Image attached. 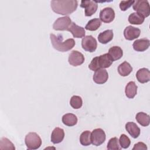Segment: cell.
<instances>
[{"mask_svg": "<svg viewBox=\"0 0 150 150\" xmlns=\"http://www.w3.org/2000/svg\"><path fill=\"white\" fill-rule=\"evenodd\" d=\"M78 5L76 0H53L50 2V6L53 12L62 15H68L74 12Z\"/></svg>", "mask_w": 150, "mask_h": 150, "instance_id": "obj_1", "label": "cell"}, {"mask_svg": "<svg viewBox=\"0 0 150 150\" xmlns=\"http://www.w3.org/2000/svg\"><path fill=\"white\" fill-rule=\"evenodd\" d=\"M50 39L53 47L58 51L65 52L71 49L75 45V41L73 39H68L63 42L62 36L59 35L57 36L51 33Z\"/></svg>", "mask_w": 150, "mask_h": 150, "instance_id": "obj_2", "label": "cell"}, {"mask_svg": "<svg viewBox=\"0 0 150 150\" xmlns=\"http://www.w3.org/2000/svg\"><path fill=\"white\" fill-rule=\"evenodd\" d=\"M112 62L113 60L108 53H105L94 57L88 65V68L92 71H96L100 69L109 67Z\"/></svg>", "mask_w": 150, "mask_h": 150, "instance_id": "obj_3", "label": "cell"}, {"mask_svg": "<svg viewBox=\"0 0 150 150\" xmlns=\"http://www.w3.org/2000/svg\"><path fill=\"white\" fill-rule=\"evenodd\" d=\"M25 142L28 149H37L42 145V139L38 134L31 132L25 136Z\"/></svg>", "mask_w": 150, "mask_h": 150, "instance_id": "obj_4", "label": "cell"}, {"mask_svg": "<svg viewBox=\"0 0 150 150\" xmlns=\"http://www.w3.org/2000/svg\"><path fill=\"white\" fill-rule=\"evenodd\" d=\"M132 8L137 13L142 15L144 18L149 16L150 15L149 4L146 0L135 1L132 5Z\"/></svg>", "mask_w": 150, "mask_h": 150, "instance_id": "obj_5", "label": "cell"}, {"mask_svg": "<svg viewBox=\"0 0 150 150\" xmlns=\"http://www.w3.org/2000/svg\"><path fill=\"white\" fill-rule=\"evenodd\" d=\"M105 138V132L101 128L94 129L91 133V144L95 146H99L103 144Z\"/></svg>", "mask_w": 150, "mask_h": 150, "instance_id": "obj_6", "label": "cell"}, {"mask_svg": "<svg viewBox=\"0 0 150 150\" xmlns=\"http://www.w3.org/2000/svg\"><path fill=\"white\" fill-rule=\"evenodd\" d=\"M81 46L87 52H94L97 47L96 39L91 35L86 36L82 39Z\"/></svg>", "mask_w": 150, "mask_h": 150, "instance_id": "obj_7", "label": "cell"}, {"mask_svg": "<svg viewBox=\"0 0 150 150\" xmlns=\"http://www.w3.org/2000/svg\"><path fill=\"white\" fill-rule=\"evenodd\" d=\"M69 16H66L57 19L53 25V28L55 30H67L71 23Z\"/></svg>", "mask_w": 150, "mask_h": 150, "instance_id": "obj_8", "label": "cell"}, {"mask_svg": "<svg viewBox=\"0 0 150 150\" xmlns=\"http://www.w3.org/2000/svg\"><path fill=\"white\" fill-rule=\"evenodd\" d=\"M68 61L70 65L73 66H78L84 63V56L80 52L77 50H73L69 54Z\"/></svg>", "mask_w": 150, "mask_h": 150, "instance_id": "obj_9", "label": "cell"}, {"mask_svg": "<svg viewBox=\"0 0 150 150\" xmlns=\"http://www.w3.org/2000/svg\"><path fill=\"white\" fill-rule=\"evenodd\" d=\"M80 6L84 8V13L86 16H91L96 12L98 5L94 1H81Z\"/></svg>", "mask_w": 150, "mask_h": 150, "instance_id": "obj_10", "label": "cell"}, {"mask_svg": "<svg viewBox=\"0 0 150 150\" xmlns=\"http://www.w3.org/2000/svg\"><path fill=\"white\" fill-rule=\"evenodd\" d=\"M115 18V12L110 7L103 9L100 12V19L104 23H110Z\"/></svg>", "mask_w": 150, "mask_h": 150, "instance_id": "obj_11", "label": "cell"}, {"mask_svg": "<svg viewBox=\"0 0 150 150\" xmlns=\"http://www.w3.org/2000/svg\"><path fill=\"white\" fill-rule=\"evenodd\" d=\"M141 33V30L131 25L127 26L124 30V36L127 40H132L138 38Z\"/></svg>", "mask_w": 150, "mask_h": 150, "instance_id": "obj_12", "label": "cell"}, {"mask_svg": "<svg viewBox=\"0 0 150 150\" xmlns=\"http://www.w3.org/2000/svg\"><path fill=\"white\" fill-rule=\"evenodd\" d=\"M108 78V74L106 70L104 69H100L96 71L94 73L93 79V81L98 84H102L105 83Z\"/></svg>", "mask_w": 150, "mask_h": 150, "instance_id": "obj_13", "label": "cell"}, {"mask_svg": "<svg viewBox=\"0 0 150 150\" xmlns=\"http://www.w3.org/2000/svg\"><path fill=\"white\" fill-rule=\"evenodd\" d=\"M68 31L70 32L75 38H81L84 37L86 32L84 28L78 26L74 22H71V25L69 27Z\"/></svg>", "mask_w": 150, "mask_h": 150, "instance_id": "obj_14", "label": "cell"}, {"mask_svg": "<svg viewBox=\"0 0 150 150\" xmlns=\"http://www.w3.org/2000/svg\"><path fill=\"white\" fill-rule=\"evenodd\" d=\"M134 49L137 52H144L148 49L149 46V40L147 38L137 39L132 44Z\"/></svg>", "mask_w": 150, "mask_h": 150, "instance_id": "obj_15", "label": "cell"}, {"mask_svg": "<svg viewBox=\"0 0 150 150\" xmlns=\"http://www.w3.org/2000/svg\"><path fill=\"white\" fill-rule=\"evenodd\" d=\"M64 137V132L62 128H55L51 134V141L54 144H59L61 142Z\"/></svg>", "mask_w": 150, "mask_h": 150, "instance_id": "obj_16", "label": "cell"}, {"mask_svg": "<svg viewBox=\"0 0 150 150\" xmlns=\"http://www.w3.org/2000/svg\"><path fill=\"white\" fill-rule=\"evenodd\" d=\"M136 77L139 83H147L150 80V71L146 68H141L137 71Z\"/></svg>", "mask_w": 150, "mask_h": 150, "instance_id": "obj_17", "label": "cell"}, {"mask_svg": "<svg viewBox=\"0 0 150 150\" xmlns=\"http://www.w3.org/2000/svg\"><path fill=\"white\" fill-rule=\"evenodd\" d=\"M125 129L129 134L134 138H137L140 134V129L133 122H128L125 124Z\"/></svg>", "mask_w": 150, "mask_h": 150, "instance_id": "obj_18", "label": "cell"}, {"mask_svg": "<svg viewBox=\"0 0 150 150\" xmlns=\"http://www.w3.org/2000/svg\"><path fill=\"white\" fill-rule=\"evenodd\" d=\"M114 34L112 30L108 29L101 32L98 36V42L102 44H106L110 42L113 38Z\"/></svg>", "mask_w": 150, "mask_h": 150, "instance_id": "obj_19", "label": "cell"}, {"mask_svg": "<svg viewBox=\"0 0 150 150\" xmlns=\"http://www.w3.org/2000/svg\"><path fill=\"white\" fill-rule=\"evenodd\" d=\"M108 54L114 61L119 60L123 55V51L122 49L117 46H114L109 49Z\"/></svg>", "mask_w": 150, "mask_h": 150, "instance_id": "obj_20", "label": "cell"}, {"mask_svg": "<svg viewBox=\"0 0 150 150\" xmlns=\"http://www.w3.org/2000/svg\"><path fill=\"white\" fill-rule=\"evenodd\" d=\"M137 86L134 81H129L125 86V93L126 96L129 98H133L137 93Z\"/></svg>", "mask_w": 150, "mask_h": 150, "instance_id": "obj_21", "label": "cell"}, {"mask_svg": "<svg viewBox=\"0 0 150 150\" xmlns=\"http://www.w3.org/2000/svg\"><path fill=\"white\" fill-rule=\"evenodd\" d=\"M132 71V67L130 64L125 61L118 66V72L121 76L125 77L128 76Z\"/></svg>", "mask_w": 150, "mask_h": 150, "instance_id": "obj_22", "label": "cell"}, {"mask_svg": "<svg viewBox=\"0 0 150 150\" xmlns=\"http://www.w3.org/2000/svg\"><path fill=\"white\" fill-rule=\"evenodd\" d=\"M62 122L69 127H72L75 125L77 122V118L76 115L72 113H67L63 115Z\"/></svg>", "mask_w": 150, "mask_h": 150, "instance_id": "obj_23", "label": "cell"}, {"mask_svg": "<svg viewBox=\"0 0 150 150\" xmlns=\"http://www.w3.org/2000/svg\"><path fill=\"white\" fill-rule=\"evenodd\" d=\"M135 119L137 122L143 127H147L150 123V117L144 112H139L136 114Z\"/></svg>", "mask_w": 150, "mask_h": 150, "instance_id": "obj_24", "label": "cell"}, {"mask_svg": "<svg viewBox=\"0 0 150 150\" xmlns=\"http://www.w3.org/2000/svg\"><path fill=\"white\" fill-rule=\"evenodd\" d=\"M101 22L100 19L98 18H94L90 20L87 25H86L85 29L90 31H95L97 30L101 26Z\"/></svg>", "mask_w": 150, "mask_h": 150, "instance_id": "obj_25", "label": "cell"}, {"mask_svg": "<svg viewBox=\"0 0 150 150\" xmlns=\"http://www.w3.org/2000/svg\"><path fill=\"white\" fill-rule=\"evenodd\" d=\"M128 22L133 25H141L144 22V18L138 13L134 12L129 15Z\"/></svg>", "mask_w": 150, "mask_h": 150, "instance_id": "obj_26", "label": "cell"}, {"mask_svg": "<svg viewBox=\"0 0 150 150\" xmlns=\"http://www.w3.org/2000/svg\"><path fill=\"white\" fill-rule=\"evenodd\" d=\"M80 142L83 146H88L91 144V132L90 131H83L80 136Z\"/></svg>", "mask_w": 150, "mask_h": 150, "instance_id": "obj_27", "label": "cell"}, {"mask_svg": "<svg viewBox=\"0 0 150 150\" xmlns=\"http://www.w3.org/2000/svg\"><path fill=\"white\" fill-rule=\"evenodd\" d=\"M15 149V148L14 145L8 138L3 137L1 139V141H0V149L1 150H4V149L14 150Z\"/></svg>", "mask_w": 150, "mask_h": 150, "instance_id": "obj_28", "label": "cell"}, {"mask_svg": "<svg viewBox=\"0 0 150 150\" xmlns=\"http://www.w3.org/2000/svg\"><path fill=\"white\" fill-rule=\"evenodd\" d=\"M70 104L74 109H79L83 104L82 98L79 96H73L70 98Z\"/></svg>", "mask_w": 150, "mask_h": 150, "instance_id": "obj_29", "label": "cell"}, {"mask_svg": "<svg viewBox=\"0 0 150 150\" xmlns=\"http://www.w3.org/2000/svg\"><path fill=\"white\" fill-rule=\"evenodd\" d=\"M107 148L108 150H119L121 149V147L120 146L119 141L117 137H114L111 138L107 146Z\"/></svg>", "mask_w": 150, "mask_h": 150, "instance_id": "obj_30", "label": "cell"}, {"mask_svg": "<svg viewBox=\"0 0 150 150\" xmlns=\"http://www.w3.org/2000/svg\"><path fill=\"white\" fill-rule=\"evenodd\" d=\"M119 143L120 145L121 146V148L126 149L128 148L131 144V141L129 138L125 134H121L120 139H119Z\"/></svg>", "mask_w": 150, "mask_h": 150, "instance_id": "obj_31", "label": "cell"}, {"mask_svg": "<svg viewBox=\"0 0 150 150\" xmlns=\"http://www.w3.org/2000/svg\"><path fill=\"white\" fill-rule=\"evenodd\" d=\"M134 1H121L119 5L121 11H125L133 5Z\"/></svg>", "mask_w": 150, "mask_h": 150, "instance_id": "obj_32", "label": "cell"}, {"mask_svg": "<svg viewBox=\"0 0 150 150\" xmlns=\"http://www.w3.org/2000/svg\"><path fill=\"white\" fill-rule=\"evenodd\" d=\"M137 150V149H144V150H146L147 149V146L146 145L142 142H139L137 144H135L132 148V150Z\"/></svg>", "mask_w": 150, "mask_h": 150, "instance_id": "obj_33", "label": "cell"}]
</instances>
